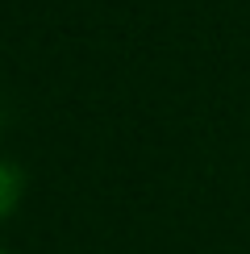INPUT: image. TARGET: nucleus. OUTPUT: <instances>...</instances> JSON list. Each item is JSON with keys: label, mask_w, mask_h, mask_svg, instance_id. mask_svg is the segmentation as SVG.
Listing matches in <instances>:
<instances>
[{"label": "nucleus", "mask_w": 250, "mask_h": 254, "mask_svg": "<svg viewBox=\"0 0 250 254\" xmlns=\"http://www.w3.org/2000/svg\"><path fill=\"white\" fill-rule=\"evenodd\" d=\"M0 254H4V250H0Z\"/></svg>", "instance_id": "nucleus-1"}]
</instances>
